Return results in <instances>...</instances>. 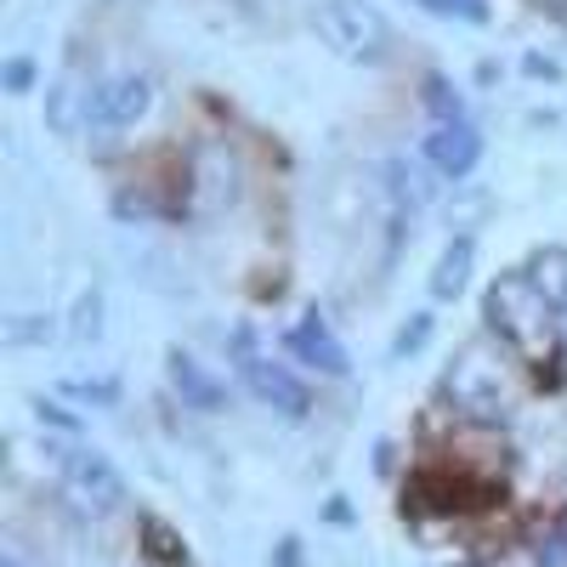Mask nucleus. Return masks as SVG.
<instances>
[{
  "instance_id": "nucleus-1",
  "label": "nucleus",
  "mask_w": 567,
  "mask_h": 567,
  "mask_svg": "<svg viewBox=\"0 0 567 567\" xmlns=\"http://www.w3.org/2000/svg\"><path fill=\"white\" fill-rule=\"evenodd\" d=\"M556 312L561 307L534 284V272H499L488 284V301H483V318L494 323V336L534 369L556 363V352H561Z\"/></svg>"
},
{
  "instance_id": "nucleus-11",
  "label": "nucleus",
  "mask_w": 567,
  "mask_h": 567,
  "mask_svg": "<svg viewBox=\"0 0 567 567\" xmlns=\"http://www.w3.org/2000/svg\"><path fill=\"white\" fill-rule=\"evenodd\" d=\"M528 272H534V284H539V290H545V296H550V301L567 312V250H545V256H539Z\"/></svg>"
},
{
  "instance_id": "nucleus-19",
  "label": "nucleus",
  "mask_w": 567,
  "mask_h": 567,
  "mask_svg": "<svg viewBox=\"0 0 567 567\" xmlns=\"http://www.w3.org/2000/svg\"><path fill=\"white\" fill-rule=\"evenodd\" d=\"M34 85V63L29 58H12L7 63V91H29Z\"/></svg>"
},
{
  "instance_id": "nucleus-21",
  "label": "nucleus",
  "mask_w": 567,
  "mask_h": 567,
  "mask_svg": "<svg viewBox=\"0 0 567 567\" xmlns=\"http://www.w3.org/2000/svg\"><path fill=\"white\" fill-rule=\"evenodd\" d=\"M0 567H18V561H12V556H7V561H0Z\"/></svg>"
},
{
  "instance_id": "nucleus-8",
  "label": "nucleus",
  "mask_w": 567,
  "mask_h": 567,
  "mask_svg": "<svg viewBox=\"0 0 567 567\" xmlns=\"http://www.w3.org/2000/svg\"><path fill=\"white\" fill-rule=\"evenodd\" d=\"M290 352H296L301 363L323 369V374H347V369H352V363H347V347L329 336L323 312H301V318H296V329H290Z\"/></svg>"
},
{
  "instance_id": "nucleus-13",
  "label": "nucleus",
  "mask_w": 567,
  "mask_h": 567,
  "mask_svg": "<svg viewBox=\"0 0 567 567\" xmlns=\"http://www.w3.org/2000/svg\"><path fill=\"white\" fill-rule=\"evenodd\" d=\"M425 103H432V114H437V120H465V109H460V97L449 91V80H443V74L425 80Z\"/></svg>"
},
{
  "instance_id": "nucleus-10",
  "label": "nucleus",
  "mask_w": 567,
  "mask_h": 567,
  "mask_svg": "<svg viewBox=\"0 0 567 567\" xmlns=\"http://www.w3.org/2000/svg\"><path fill=\"white\" fill-rule=\"evenodd\" d=\"M465 284H471V239H454V245L437 256L432 296H437V301H454V296H465Z\"/></svg>"
},
{
  "instance_id": "nucleus-3",
  "label": "nucleus",
  "mask_w": 567,
  "mask_h": 567,
  "mask_svg": "<svg viewBox=\"0 0 567 567\" xmlns=\"http://www.w3.org/2000/svg\"><path fill=\"white\" fill-rule=\"evenodd\" d=\"M443 398L471 414V420H505L511 409V386H505V369L488 347H465L460 363L443 374Z\"/></svg>"
},
{
  "instance_id": "nucleus-5",
  "label": "nucleus",
  "mask_w": 567,
  "mask_h": 567,
  "mask_svg": "<svg viewBox=\"0 0 567 567\" xmlns=\"http://www.w3.org/2000/svg\"><path fill=\"white\" fill-rule=\"evenodd\" d=\"M63 494H69L74 511H85V516H109V511H120L125 483H120V471H114L97 449H69V454H63Z\"/></svg>"
},
{
  "instance_id": "nucleus-4",
  "label": "nucleus",
  "mask_w": 567,
  "mask_h": 567,
  "mask_svg": "<svg viewBox=\"0 0 567 567\" xmlns=\"http://www.w3.org/2000/svg\"><path fill=\"white\" fill-rule=\"evenodd\" d=\"M233 358H239V374H245V386L267 403V409H278V414H290V420H301L307 409H312V392L296 381L290 369L284 363H272L261 347H256V336L250 329H239V336H233Z\"/></svg>"
},
{
  "instance_id": "nucleus-16",
  "label": "nucleus",
  "mask_w": 567,
  "mask_h": 567,
  "mask_svg": "<svg viewBox=\"0 0 567 567\" xmlns=\"http://www.w3.org/2000/svg\"><path fill=\"white\" fill-rule=\"evenodd\" d=\"M142 534L154 539V556H159V561H187V550L171 539V528H165V523H154V516H148V523H142Z\"/></svg>"
},
{
  "instance_id": "nucleus-12",
  "label": "nucleus",
  "mask_w": 567,
  "mask_h": 567,
  "mask_svg": "<svg viewBox=\"0 0 567 567\" xmlns=\"http://www.w3.org/2000/svg\"><path fill=\"white\" fill-rule=\"evenodd\" d=\"M97 336H103V296L85 290L74 307V341H97Z\"/></svg>"
},
{
  "instance_id": "nucleus-7",
  "label": "nucleus",
  "mask_w": 567,
  "mask_h": 567,
  "mask_svg": "<svg viewBox=\"0 0 567 567\" xmlns=\"http://www.w3.org/2000/svg\"><path fill=\"white\" fill-rule=\"evenodd\" d=\"M425 159H432L443 176H471V165L483 159V136L471 120H437L432 131H425Z\"/></svg>"
},
{
  "instance_id": "nucleus-6",
  "label": "nucleus",
  "mask_w": 567,
  "mask_h": 567,
  "mask_svg": "<svg viewBox=\"0 0 567 567\" xmlns=\"http://www.w3.org/2000/svg\"><path fill=\"white\" fill-rule=\"evenodd\" d=\"M154 103V85L148 74H109L85 91V125L97 131H120V125H136Z\"/></svg>"
},
{
  "instance_id": "nucleus-15",
  "label": "nucleus",
  "mask_w": 567,
  "mask_h": 567,
  "mask_svg": "<svg viewBox=\"0 0 567 567\" xmlns=\"http://www.w3.org/2000/svg\"><path fill=\"white\" fill-rule=\"evenodd\" d=\"M539 567H567V511L556 516V528H550L545 545H539Z\"/></svg>"
},
{
  "instance_id": "nucleus-20",
  "label": "nucleus",
  "mask_w": 567,
  "mask_h": 567,
  "mask_svg": "<svg viewBox=\"0 0 567 567\" xmlns=\"http://www.w3.org/2000/svg\"><path fill=\"white\" fill-rule=\"evenodd\" d=\"M74 398H97V403H114V381H69Z\"/></svg>"
},
{
  "instance_id": "nucleus-18",
  "label": "nucleus",
  "mask_w": 567,
  "mask_h": 567,
  "mask_svg": "<svg viewBox=\"0 0 567 567\" xmlns=\"http://www.w3.org/2000/svg\"><path fill=\"white\" fill-rule=\"evenodd\" d=\"M425 336H432V318L420 312V318H414V323L403 329V336L392 341V352H414V347H425Z\"/></svg>"
},
{
  "instance_id": "nucleus-2",
  "label": "nucleus",
  "mask_w": 567,
  "mask_h": 567,
  "mask_svg": "<svg viewBox=\"0 0 567 567\" xmlns=\"http://www.w3.org/2000/svg\"><path fill=\"white\" fill-rule=\"evenodd\" d=\"M312 23H318L329 52L347 58V63H381L386 45H392L386 18L374 12L369 0H323V7L312 12Z\"/></svg>"
},
{
  "instance_id": "nucleus-9",
  "label": "nucleus",
  "mask_w": 567,
  "mask_h": 567,
  "mask_svg": "<svg viewBox=\"0 0 567 567\" xmlns=\"http://www.w3.org/2000/svg\"><path fill=\"white\" fill-rule=\"evenodd\" d=\"M171 381H176V392H182L187 403L205 409V414L227 403V386L216 381V374H210L199 358H187V352H171Z\"/></svg>"
},
{
  "instance_id": "nucleus-14",
  "label": "nucleus",
  "mask_w": 567,
  "mask_h": 567,
  "mask_svg": "<svg viewBox=\"0 0 567 567\" xmlns=\"http://www.w3.org/2000/svg\"><path fill=\"white\" fill-rule=\"evenodd\" d=\"M425 12H443V18H465V23H483L488 18V0H420Z\"/></svg>"
},
{
  "instance_id": "nucleus-17",
  "label": "nucleus",
  "mask_w": 567,
  "mask_h": 567,
  "mask_svg": "<svg viewBox=\"0 0 567 567\" xmlns=\"http://www.w3.org/2000/svg\"><path fill=\"white\" fill-rule=\"evenodd\" d=\"M52 125H58V131H69V125H74V80H63V85H58V97H52Z\"/></svg>"
}]
</instances>
